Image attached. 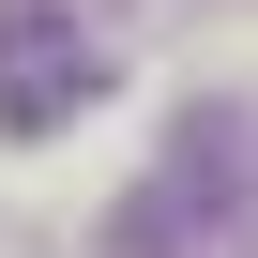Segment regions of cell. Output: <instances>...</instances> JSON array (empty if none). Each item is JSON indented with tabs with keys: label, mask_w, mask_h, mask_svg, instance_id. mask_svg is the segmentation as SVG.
<instances>
[{
	"label": "cell",
	"mask_w": 258,
	"mask_h": 258,
	"mask_svg": "<svg viewBox=\"0 0 258 258\" xmlns=\"http://www.w3.org/2000/svg\"><path fill=\"white\" fill-rule=\"evenodd\" d=\"M213 243H243V121L228 106H182L167 152H152V182L106 198L91 258H213Z\"/></svg>",
	"instance_id": "1"
},
{
	"label": "cell",
	"mask_w": 258,
	"mask_h": 258,
	"mask_svg": "<svg viewBox=\"0 0 258 258\" xmlns=\"http://www.w3.org/2000/svg\"><path fill=\"white\" fill-rule=\"evenodd\" d=\"M106 106V46L61 0H0V137H61Z\"/></svg>",
	"instance_id": "2"
}]
</instances>
